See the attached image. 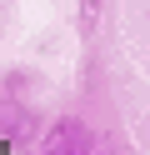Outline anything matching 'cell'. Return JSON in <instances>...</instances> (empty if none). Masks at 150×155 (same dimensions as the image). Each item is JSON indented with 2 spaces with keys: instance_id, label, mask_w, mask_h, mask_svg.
<instances>
[{
  "instance_id": "cell-1",
  "label": "cell",
  "mask_w": 150,
  "mask_h": 155,
  "mask_svg": "<svg viewBox=\"0 0 150 155\" xmlns=\"http://www.w3.org/2000/svg\"><path fill=\"white\" fill-rule=\"evenodd\" d=\"M0 140H5V145H30V140H40V115H35V105L15 100V85L0 95Z\"/></svg>"
},
{
  "instance_id": "cell-2",
  "label": "cell",
  "mask_w": 150,
  "mask_h": 155,
  "mask_svg": "<svg viewBox=\"0 0 150 155\" xmlns=\"http://www.w3.org/2000/svg\"><path fill=\"white\" fill-rule=\"evenodd\" d=\"M35 145H40L45 155H60V150H90V145H95V135H90L85 125L75 120V115H60V120H55V130H50V135H40Z\"/></svg>"
},
{
  "instance_id": "cell-3",
  "label": "cell",
  "mask_w": 150,
  "mask_h": 155,
  "mask_svg": "<svg viewBox=\"0 0 150 155\" xmlns=\"http://www.w3.org/2000/svg\"><path fill=\"white\" fill-rule=\"evenodd\" d=\"M100 10H105V0H80V35H95V25H100Z\"/></svg>"
}]
</instances>
